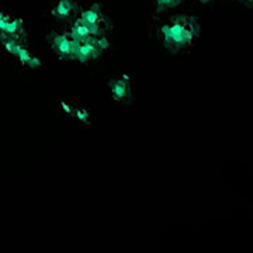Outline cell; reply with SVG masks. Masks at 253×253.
I'll return each instance as SVG.
<instances>
[{"label": "cell", "mask_w": 253, "mask_h": 253, "mask_svg": "<svg viewBox=\"0 0 253 253\" xmlns=\"http://www.w3.org/2000/svg\"><path fill=\"white\" fill-rule=\"evenodd\" d=\"M200 26L194 18L181 16L169 21L161 28L163 41L168 48L179 49L189 45L199 36Z\"/></svg>", "instance_id": "1"}, {"label": "cell", "mask_w": 253, "mask_h": 253, "mask_svg": "<svg viewBox=\"0 0 253 253\" xmlns=\"http://www.w3.org/2000/svg\"><path fill=\"white\" fill-rule=\"evenodd\" d=\"M107 48H109V41L101 37H90L82 41H76L73 59L84 63L91 59H96Z\"/></svg>", "instance_id": "2"}, {"label": "cell", "mask_w": 253, "mask_h": 253, "mask_svg": "<svg viewBox=\"0 0 253 253\" xmlns=\"http://www.w3.org/2000/svg\"><path fill=\"white\" fill-rule=\"evenodd\" d=\"M51 44L56 51V54L61 55L62 58H66V59H73L76 41L71 38L69 34H55L51 38Z\"/></svg>", "instance_id": "3"}, {"label": "cell", "mask_w": 253, "mask_h": 253, "mask_svg": "<svg viewBox=\"0 0 253 253\" xmlns=\"http://www.w3.org/2000/svg\"><path fill=\"white\" fill-rule=\"evenodd\" d=\"M78 21H81L83 24H86L87 27L93 28V30L99 31V33L103 31V26H101L103 16H101V13H100V9L97 4H96L94 7H91V9L83 10L81 17L78 18Z\"/></svg>", "instance_id": "4"}, {"label": "cell", "mask_w": 253, "mask_h": 253, "mask_svg": "<svg viewBox=\"0 0 253 253\" xmlns=\"http://www.w3.org/2000/svg\"><path fill=\"white\" fill-rule=\"evenodd\" d=\"M110 89H111L113 99L116 101H123L124 99H126L129 96V91H131V84H129L128 76H124V78H120V79L111 82Z\"/></svg>", "instance_id": "5"}, {"label": "cell", "mask_w": 253, "mask_h": 253, "mask_svg": "<svg viewBox=\"0 0 253 253\" xmlns=\"http://www.w3.org/2000/svg\"><path fill=\"white\" fill-rule=\"evenodd\" d=\"M0 31L9 37H18L23 34V21L10 20L9 16L0 13Z\"/></svg>", "instance_id": "6"}, {"label": "cell", "mask_w": 253, "mask_h": 253, "mask_svg": "<svg viewBox=\"0 0 253 253\" xmlns=\"http://www.w3.org/2000/svg\"><path fill=\"white\" fill-rule=\"evenodd\" d=\"M71 38H73L75 41H82V40H86V38H90V37H101V33L93 30V28L87 27L86 24H83L81 21H75V24L71 28V31L68 33Z\"/></svg>", "instance_id": "7"}, {"label": "cell", "mask_w": 253, "mask_h": 253, "mask_svg": "<svg viewBox=\"0 0 253 253\" xmlns=\"http://www.w3.org/2000/svg\"><path fill=\"white\" fill-rule=\"evenodd\" d=\"M75 4L72 0H59L52 10V16L56 18H68L72 14Z\"/></svg>", "instance_id": "8"}, {"label": "cell", "mask_w": 253, "mask_h": 253, "mask_svg": "<svg viewBox=\"0 0 253 253\" xmlns=\"http://www.w3.org/2000/svg\"><path fill=\"white\" fill-rule=\"evenodd\" d=\"M161 7H174L180 3V0H156Z\"/></svg>", "instance_id": "9"}, {"label": "cell", "mask_w": 253, "mask_h": 253, "mask_svg": "<svg viewBox=\"0 0 253 253\" xmlns=\"http://www.w3.org/2000/svg\"><path fill=\"white\" fill-rule=\"evenodd\" d=\"M76 116H78V118H79L81 121H83V123H87V121H89V113H87L86 110H76Z\"/></svg>", "instance_id": "10"}, {"label": "cell", "mask_w": 253, "mask_h": 253, "mask_svg": "<svg viewBox=\"0 0 253 253\" xmlns=\"http://www.w3.org/2000/svg\"><path fill=\"white\" fill-rule=\"evenodd\" d=\"M62 107L65 110H66L68 113H71V109H69V106H66V103H62Z\"/></svg>", "instance_id": "11"}, {"label": "cell", "mask_w": 253, "mask_h": 253, "mask_svg": "<svg viewBox=\"0 0 253 253\" xmlns=\"http://www.w3.org/2000/svg\"><path fill=\"white\" fill-rule=\"evenodd\" d=\"M200 3H210V1H211V0H199Z\"/></svg>", "instance_id": "12"}, {"label": "cell", "mask_w": 253, "mask_h": 253, "mask_svg": "<svg viewBox=\"0 0 253 253\" xmlns=\"http://www.w3.org/2000/svg\"><path fill=\"white\" fill-rule=\"evenodd\" d=\"M246 1H253V0H246Z\"/></svg>", "instance_id": "13"}]
</instances>
